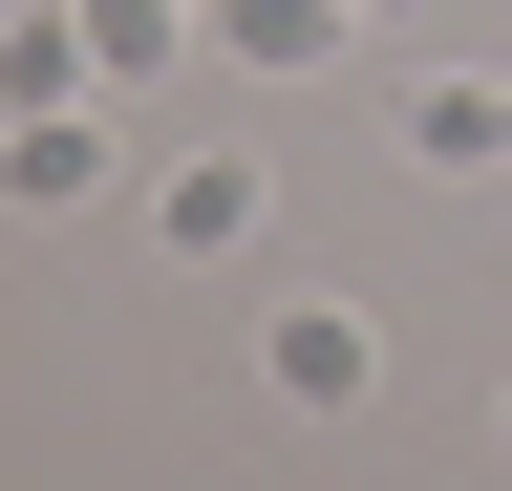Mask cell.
<instances>
[{
	"label": "cell",
	"instance_id": "cell-1",
	"mask_svg": "<svg viewBox=\"0 0 512 491\" xmlns=\"http://www.w3.org/2000/svg\"><path fill=\"white\" fill-rule=\"evenodd\" d=\"M256 235H278L256 150H150V257H256Z\"/></svg>",
	"mask_w": 512,
	"mask_h": 491
},
{
	"label": "cell",
	"instance_id": "cell-2",
	"mask_svg": "<svg viewBox=\"0 0 512 491\" xmlns=\"http://www.w3.org/2000/svg\"><path fill=\"white\" fill-rule=\"evenodd\" d=\"M107 171H128V129H107V86H86V107H0V214H86Z\"/></svg>",
	"mask_w": 512,
	"mask_h": 491
},
{
	"label": "cell",
	"instance_id": "cell-3",
	"mask_svg": "<svg viewBox=\"0 0 512 491\" xmlns=\"http://www.w3.org/2000/svg\"><path fill=\"white\" fill-rule=\"evenodd\" d=\"M256 363H278V406H363V385H384V321H363L342 278H299L278 321H256Z\"/></svg>",
	"mask_w": 512,
	"mask_h": 491
},
{
	"label": "cell",
	"instance_id": "cell-4",
	"mask_svg": "<svg viewBox=\"0 0 512 491\" xmlns=\"http://www.w3.org/2000/svg\"><path fill=\"white\" fill-rule=\"evenodd\" d=\"M363 43V0H214V65H256V86H320Z\"/></svg>",
	"mask_w": 512,
	"mask_h": 491
},
{
	"label": "cell",
	"instance_id": "cell-5",
	"mask_svg": "<svg viewBox=\"0 0 512 491\" xmlns=\"http://www.w3.org/2000/svg\"><path fill=\"white\" fill-rule=\"evenodd\" d=\"M86 86H107L86 0H0V107H86Z\"/></svg>",
	"mask_w": 512,
	"mask_h": 491
},
{
	"label": "cell",
	"instance_id": "cell-6",
	"mask_svg": "<svg viewBox=\"0 0 512 491\" xmlns=\"http://www.w3.org/2000/svg\"><path fill=\"white\" fill-rule=\"evenodd\" d=\"M406 171H512V86H406Z\"/></svg>",
	"mask_w": 512,
	"mask_h": 491
},
{
	"label": "cell",
	"instance_id": "cell-7",
	"mask_svg": "<svg viewBox=\"0 0 512 491\" xmlns=\"http://www.w3.org/2000/svg\"><path fill=\"white\" fill-rule=\"evenodd\" d=\"M86 43H107V86H150L171 43H192V0H86Z\"/></svg>",
	"mask_w": 512,
	"mask_h": 491
},
{
	"label": "cell",
	"instance_id": "cell-8",
	"mask_svg": "<svg viewBox=\"0 0 512 491\" xmlns=\"http://www.w3.org/2000/svg\"><path fill=\"white\" fill-rule=\"evenodd\" d=\"M491 449H512V363H491Z\"/></svg>",
	"mask_w": 512,
	"mask_h": 491
},
{
	"label": "cell",
	"instance_id": "cell-9",
	"mask_svg": "<svg viewBox=\"0 0 512 491\" xmlns=\"http://www.w3.org/2000/svg\"><path fill=\"white\" fill-rule=\"evenodd\" d=\"M192 22H214V0H192Z\"/></svg>",
	"mask_w": 512,
	"mask_h": 491
},
{
	"label": "cell",
	"instance_id": "cell-10",
	"mask_svg": "<svg viewBox=\"0 0 512 491\" xmlns=\"http://www.w3.org/2000/svg\"><path fill=\"white\" fill-rule=\"evenodd\" d=\"M363 22H384V0H363Z\"/></svg>",
	"mask_w": 512,
	"mask_h": 491
}]
</instances>
